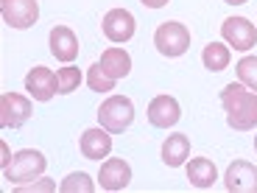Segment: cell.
<instances>
[{
  "label": "cell",
  "mask_w": 257,
  "mask_h": 193,
  "mask_svg": "<svg viewBox=\"0 0 257 193\" xmlns=\"http://www.w3.org/2000/svg\"><path fill=\"white\" fill-rule=\"evenodd\" d=\"M254 151H257V137H254Z\"/></svg>",
  "instance_id": "d4e9b609"
},
{
  "label": "cell",
  "mask_w": 257,
  "mask_h": 193,
  "mask_svg": "<svg viewBox=\"0 0 257 193\" xmlns=\"http://www.w3.org/2000/svg\"><path fill=\"white\" fill-rule=\"evenodd\" d=\"M62 190H64V193H76V190L92 193V190H95V185H92V179L84 174V171H78V174H70L67 179L62 182Z\"/></svg>",
  "instance_id": "7402d4cb"
},
{
  "label": "cell",
  "mask_w": 257,
  "mask_h": 193,
  "mask_svg": "<svg viewBox=\"0 0 257 193\" xmlns=\"http://www.w3.org/2000/svg\"><path fill=\"white\" fill-rule=\"evenodd\" d=\"M187 154H190V137L187 135H168V140L162 143V162L168 168L185 165Z\"/></svg>",
  "instance_id": "9a60e30c"
},
{
  "label": "cell",
  "mask_w": 257,
  "mask_h": 193,
  "mask_svg": "<svg viewBox=\"0 0 257 193\" xmlns=\"http://www.w3.org/2000/svg\"><path fill=\"white\" fill-rule=\"evenodd\" d=\"M26 90L34 101H51L59 92V78L51 67H42V64H39V67H34L26 76Z\"/></svg>",
  "instance_id": "9c48e42d"
},
{
  "label": "cell",
  "mask_w": 257,
  "mask_h": 193,
  "mask_svg": "<svg viewBox=\"0 0 257 193\" xmlns=\"http://www.w3.org/2000/svg\"><path fill=\"white\" fill-rule=\"evenodd\" d=\"M101 28H103V37L109 42H128L137 31V20L126 9H112V12H106Z\"/></svg>",
  "instance_id": "52a82bcc"
},
{
  "label": "cell",
  "mask_w": 257,
  "mask_h": 193,
  "mask_svg": "<svg viewBox=\"0 0 257 193\" xmlns=\"http://www.w3.org/2000/svg\"><path fill=\"white\" fill-rule=\"evenodd\" d=\"M221 34H224V39L235 48V51H249V48L257 42V28H254V23H249L246 17L224 20Z\"/></svg>",
  "instance_id": "ba28073f"
},
{
  "label": "cell",
  "mask_w": 257,
  "mask_h": 193,
  "mask_svg": "<svg viewBox=\"0 0 257 193\" xmlns=\"http://www.w3.org/2000/svg\"><path fill=\"white\" fill-rule=\"evenodd\" d=\"M201 62H204V67L212 73L226 70V67H229V48L221 45V42H210V45L201 51Z\"/></svg>",
  "instance_id": "ac0fdd59"
},
{
  "label": "cell",
  "mask_w": 257,
  "mask_h": 193,
  "mask_svg": "<svg viewBox=\"0 0 257 193\" xmlns=\"http://www.w3.org/2000/svg\"><path fill=\"white\" fill-rule=\"evenodd\" d=\"M140 3H143L146 9H162V6L168 3V0H140Z\"/></svg>",
  "instance_id": "603a6c76"
},
{
  "label": "cell",
  "mask_w": 257,
  "mask_h": 193,
  "mask_svg": "<svg viewBox=\"0 0 257 193\" xmlns=\"http://www.w3.org/2000/svg\"><path fill=\"white\" fill-rule=\"evenodd\" d=\"M31 118V101L20 92H3L0 95V126L20 129Z\"/></svg>",
  "instance_id": "8992f818"
},
{
  "label": "cell",
  "mask_w": 257,
  "mask_h": 193,
  "mask_svg": "<svg viewBox=\"0 0 257 193\" xmlns=\"http://www.w3.org/2000/svg\"><path fill=\"white\" fill-rule=\"evenodd\" d=\"M221 104H224V112H226V123L235 132L257 129V92L232 81L221 90Z\"/></svg>",
  "instance_id": "6da1fadb"
},
{
  "label": "cell",
  "mask_w": 257,
  "mask_h": 193,
  "mask_svg": "<svg viewBox=\"0 0 257 193\" xmlns=\"http://www.w3.org/2000/svg\"><path fill=\"white\" fill-rule=\"evenodd\" d=\"M224 3H229V6H243V3H249V0H224Z\"/></svg>",
  "instance_id": "cb8c5ba5"
},
{
  "label": "cell",
  "mask_w": 257,
  "mask_h": 193,
  "mask_svg": "<svg viewBox=\"0 0 257 193\" xmlns=\"http://www.w3.org/2000/svg\"><path fill=\"white\" fill-rule=\"evenodd\" d=\"M187 179H190L193 187L204 190V187H212V182L218 179V171H215L212 160H207V157H196V160L187 162Z\"/></svg>",
  "instance_id": "e0dca14e"
},
{
  "label": "cell",
  "mask_w": 257,
  "mask_h": 193,
  "mask_svg": "<svg viewBox=\"0 0 257 193\" xmlns=\"http://www.w3.org/2000/svg\"><path fill=\"white\" fill-rule=\"evenodd\" d=\"M45 168H48V160L42 151H37V148H23V151H17L3 165V179L14 182V185H23V182H31L37 176H42Z\"/></svg>",
  "instance_id": "7a4b0ae2"
},
{
  "label": "cell",
  "mask_w": 257,
  "mask_h": 193,
  "mask_svg": "<svg viewBox=\"0 0 257 193\" xmlns=\"http://www.w3.org/2000/svg\"><path fill=\"white\" fill-rule=\"evenodd\" d=\"M0 14L9 28H31L39 20V3L37 0H0Z\"/></svg>",
  "instance_id": "5b68a950"
},
{
  "label": "cell",
  "mask_w": 257,
  "mask_h": 193,
  "mask_svg": "<svg viewBox=\"0 0 257 193\" xmlns=\"http://www.w3.org/2000/svg\"><path fill=\"white\" fill-rule=\"evenodd\" d=\"M81 154L87 157V160H103V157H109L112 151V132H106V129H87L81 135Z\"/></svg>",
  "instance_id": "4fadbf2b"
},
{
  "label": "cell",
  "mask_w": 257,
  "mask_h": 193,
  "mask_svg": "<svg viewBox=\"0 0 257 193\" xmlns=\"http://www.w3.org/2000/svg\"><path fill=\"white\" fill-rule=\"evenodd\" d=\"M224 182L229 193H257V168L246 160H235L226 168Z\"/></svg>",
  "instance_id": "30bf717a"
},
{
  "label": "cell",
  "mask_w": 257,
  "mask_h": 193,
  "mask_svg": "<svg viewBox=\"0 0 257 193\" xmlns=\"http://www.w3.org/2000/svg\"><path fill=\"white\" fill-rule=\"evenodd\" d=\"M51 53L59 62L70 64L78 56V39L67 26H53L51 28Z\"/></svg>",
  "instance_id": "5bb4252c"
},
{
  "label": "cell",
  "mask_w": 257,
  "mask_h": 193,
  "mask_svg": "<svg viewBox=\"0 0 257 193\" xmlns=\"http://www.w3.org/2000/svg\"><path fill=\"white\" fill-rule=\"evenodd\" d=\"M235 70H238L240 84L249 87L251 92H257V56H243L238 64H235Z\"/></svg>",
  "instance_id": "d6986e66"
},
{
  "label": "cell",
  "mask_w": 257,
  "mask_h": 193,
  "mask_svg": "<svg viewBox=\"0 0 257 193\" xmlns=\"http://www.w3.org/2000/svg\"><path fill=\"white\" fill-rule=\"evenodd\" d=\"M154 45H157V51H160L162 56L176 59L190 48V31H187L182 23L168 20V23H162V26L154 31Z\"/></svg>",
  "instance_id": "277c9868"
},
{
  "label": "cell",
  "mask_w": 257,
  "mask_h": 193,
  "mask_svg": "<svg viewBox=\"0 0 257 193\" xmlns=\"http://www.w3.org/2000/svg\"><path fill=\"white\" fill-rule=\"evenodd\" d=\"M179 118H182V110H179V101L174 95H157L154 101L148 104V123L157 129L176 126Z\"/></svg>",
  "instance_id": "8fae6325"
},
{
  "label": "cell",
  "mask_w": 257,
  "mask_h": 193,
  "mask_svg": "<svg viewBox=\"0 0 257 193\" xmlns=\"http://www.w3.org/2000/svg\"><path fill=\"white\" fill-rule=\"evenodd\" d=\"M87 84H90V90H95V92H109V90H115V78L106 76V70L101 67V62H95V64L90 67V73H87Z\"/></svg>",
  "instance_id": "ffe728a7"
},
{
  "label": "cell",
  "mask_w": 257,
  "mask_h": 193,
  "mask_svg": "<svg viewBox=\"0 0 257 193\" xmlns=\"http://www.w3.org/2000/svg\"><path fill=\"white\" fill-rule=\"evenodd\" d=\"M101 67L106 70V76H112L117 81V78H126L128 73H132V56H128L123 48H106V51L101 53Z\"/></svg>",
  "instance_id": "2e32d148"
},
{
  "label": "cell",
  "mask_w": 257,
  "mask_h": 193,
  "mask_svg": "<svg viewBox=\"0 0 257 193\" xmlns=\"http://www.w3.org/2000/svg\"><path fill=\"white\" fill-rule=\"evenodd\" d=\"M98 182H101L103 190H123V187L132 182V168H128L126 160H106L101 165V174H98Z\"/></svg>",
  "instance_id": "7c38bea8"
},
{
  "label": "cell",
  "mask_w": 257,
  "mask_h": 193,
  "mask_svg": "<svg viewBox=\"0 0 257 193\" xmlns=\"http://www.w3.org/2000/svg\"><path fill=\"white\" fill-rule=\"evenodd\" d=\"M56 78H59V92L67 95V92L78 90V84H81V70H78V67H62V70H56Z\"/></svg>",
  "instance_id": "44dd1931"
},
{
  "label": "cell",
  "mask_w": 257,
  "mask_h": 193,
  "mask_svg": "<svg viewBox=\"0 0 257 193\" xmlns=\"http://www.w3.org/2000/svg\"><path fill=\"white\" fill-rule=\"evenodd\" d=\"M98 121H101V126L106 129V132H112V135L126 132V129L132 126V121H135V104H132V98H126V95L106 98V101L101 104V110H98Z\"/></svg>",
  "instance_id": "3957f363"
}]
</instances>
